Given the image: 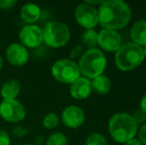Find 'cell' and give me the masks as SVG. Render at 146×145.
Segmentation results:
<instances>
[{"label":"cell","instance_id":"obj_15","mask_svg":"<svg viewBox=\"0 0 146 145\" xmlns=\"http://www.w3.org/2000/svg\"><path fill=\"white\" fill-rule=\"evenodd\" d=\"M130 37L132 43L140 47L146 46V20L135 22L130 29Z\"/></svg>","mask_w":146,"mask_h":145},{"label":"cell","instance_id":"obj_23","mask_svg":"<svg viewBox=\"0 0 146 145\" xmlns=\"http://www.w3.org/2000/svg\"><path fill=\"white\" fill-rule=\"evenodd\" d=\"M17 4L16 0H0V9L1 10H11Z\"/></svg>","mask_w":146,"mask_h":145},{"label":"cell","instance_id":"obj_28","mask_svg":"<svg viewBox=\"0 0 146 145\" xmlns=\"http://www.w3.org/2000/svg\"><path fill=\"white\" fill-rule=\"evenodd\" d=\"M104 2V0H96V1H92V0H87V1H85V3H87L88 4V5H90V6H94V5H102V3Z\"/></svg>","mask_w":146,"mask_h":145},{"label":"cell","instance_id":"obj_5","mask_svg":"<svg viewBox=\"0 0 146 145\" xmlns=\"http://www.w3.org/2000/svg\"><path fill=\"white\" fill-rule=\"evenodd\" d=\"M43 42L51 48H62L69 43L71 31L67 24L61 21H50L44 26Z\"/></svg>","mask_w":146,"mask_h":145},{"label":"cell","instance_id":"obj_9","mask_svg":"<svg viewBox=\"0 0 146 145\" xmlns=\"http://www.w3.org/2000/svg\"><path fill=\"white\" fill-rule=\"evenodd\" d=\"M20 44L27 48H38L43 43V32L39 26L25 25L19 32Z\"/></svg>","mask_w":146,"mask_h":145},{"label":"cell","instance_id":"obj_14","mask_svg":"<svg viewBox=\"0 0 146 145\" xmlns=\"http://www.w3.org/2000/svg\"><path fill=\"white\" fill-rule=\"evenodd\" d=\"M41 8L35 3H26L20 9V17L27 25H33L41 18Z\"/></svg>","mask_w":146,"mask_h":145},{"label":"cell","instance_id":"obj_3","mask_svg":"<svg viewBox=\"0 0 146 145\" xmlns=\"http://www.w3.org/2000/svg\"><path fill=\"white\" fill-rule=\"evenodd\" d=\"M106 58L102 50L98 48L88 49L83 53L78 63L80 73L83 77L92 79L100 75H104L106 68Z\"/></svg>","mask_w":146,"mask_h":145},{"label":"cell","instance_id":"obj_22","mask_svg":"<svg viewBox=\"0 0 146 145\" xmlns=\"http://www.w3.org/2000/svg\"><path fill=\"white\" fill-rule=\"evenodd\" d=\"M132 117H133V119L135 120V122L137 123V125H138V124H141V125H142L146 120V113L142 109H137L134 111V113H133Z\"/></svg>","mask_w":146,"mask_h":145},{"label":"cell","instance_id":"obj_12","mask_svg":"<svg viewBox=\"0 0 146 145\" xmlns=\"http://www.w3.org/2000/svg\"><path fill=\"white\" fill-rule=\"evenodd\" d=\"M85 112L77 105H69L63 110L61 120L67 127L76 129L85 122Z\"/></svg>","mask_w":146,"mask_h":145},{"label":"cell","instance_id":"obj_18","mask_svg":"<svg viewBox=\"0 0 146 145\" xmlns=\"http://www.w3.org/2000/svg\"><path fill=\"white\" fill-rule=\"evenodd\" d=\"M82 42L88 49H94L98 46V32L94 29L86 30L82 35Z\"/></svg>","mask_w":146,"mask_h":145},{"label":"cell","instance_id":"obj_17","mask_svg":"<svg viewBox=\"0 0 146 145\" xmlns=\"http://www.w3.org/2000/svg\"><path fill=\"white\" fill-rule=\"evenodd\" d=\"M90 83H92V91L102 95L110 93V87H111V81H110V77L104 75H100L94 79H90Z\"/></svg>","mask_w":146,"mask_h":145},{"label":"cell","instance_id":"obj_32","mask_svg":"<svg viewBox=\"0 0 146 145\" xmlns=\"http://www.w3.org/2000/svg\"><path fill=\"white\" fill-rule=\"evenodd\" d=\"M23 145H32V144H28V143H26V144H23Z\"/></svg>","mask_w":146,"mask_h":145},{"label":"cell","instance_id":"obj_30","mask_svg":"<svg viewBox=\"0 0 146 145\" xmlns=\"http://www.w3.org/2000/svg\"><path fill=\"white\" fill-rule=\"evenodd\" d=\"M2 67H3V59H2L1 55H0V70L2 69Z\"/></svg>","mask_w":146,"mask_h":145},{"label":"cell","instance_id":"obj_31","mask_svg":"<svg viewBox=\"0 0 146 145\" xmlns=\"http://www.w3.org/2000/svg\"><path fill=\"white\" fill-rule=\"evenodd\" d=\"M143 54H144V58L146 59V46H144V47H143Z\"/></svg>","mask_w":146,"mask_h":145},{"label":"cell","instance_id":"obj_27","mask_svg":"<svg viewBox=\"0 0 146 145\" xmlns=\"http://www.w3.org/2000/svg\"><path fill=\"white\" fill-rule=\"evenodd\" d=\"M140 109H142L143 111L146 113V93L143 95V97H141V101H140Z\"/></svg>","mask_w":146,"mask_h":145},{"label":"cell","instance_id":"obj_10","mask_svg":"<svg viewBox=\"0 0 146 145\" xmlns=\"http://www.w3.org/2000/svg\"><path fill=\"white\" fill-rule=\"evenodd\" d=\"M121 36L117 31L102 29L98 33V46L110 53L116 52L121 47Z\"/></svg>","mask_w":146,"mask_h":145},{"label":"cell","instance_id":"obj_13","mask_svg":"<svg viewBox=\"0 0 146 145\" xmlns=\"http://www.w3.org/2000/svg\"><path fill=\"white\" fill-rule=\"evenodd\" d=\"M92 83L90 79L85 77H80L74 83L70 85V95L77 101H83L88 99L92 93Z\"/></svg>","mask_w":146,"mask_h":145},{"label":"cell","instance_id":"obj_24","mask_svg":"<svg viewBox=\"0 0 146 145\" xmlns=\"http://www.w3.org/2000/svg\"><path fill=\"white\" fill-rule=\"evenodd\" d=\"M137 134H138V138H137V139H138L143 145H146V123H143L142 125L138 128Z\"/></svg>","mask_w":146,"mask_h":145},{"label":"cell","instance_id":"obj_6","mask_svg":"<svg viewBox=\"0 0 146 145\" xmlns=\"http://www.w3.org/2000/svg\"><path fill=\"white\" fill-rule=\"evenodd\" d=\"M51 73L57 81L65 85H71L81 77L79 66L71 59H60L56 61L53 64Z\"/></svg>","mask_w":146,"mask_h":145},{"label":"cell","instance_id":"obj_8","mask_svg":"<svg viewBox=\"0 0 146 145\" xmlns=\"http://www.w3.org/2000/svg\"><path fill=\"white\" fill-rule=\"evenodd\" d=\"M75 18L77 23L86 30L94 29L98 24V12L94 6L81 3L75 9Z\"/></svg>","mask_w":146,"mask_h":145},{"label":"cell","instance_id":"obj_20","mask_svg":"<svg viewBox=\"0 0 146 145\" xmlns=\"http://www.w3.org/2000/svg\"><path fill=\"white\" fill-rule=\"evenodd\" d=\"M46 145H68V138L62 132H55L51 134L46 140Z\"/></svg>","mask_w":146,"mask_h":145},{"label":"cell","instance_id":"obj_2","mask_svg":"<svg viewBox=\"0 0 146 145\" xmlns=\"http://www.w3.org/2000/svg\"><path fill=\"white\" fill-rule=\"evenodd\" d=\"M108 131L115 142L126 143L135 137L138 131V125L131 114L116 112L108 120Z\"/></svg>","mask_w":146,"mask_h":145},{"label":"cell","instance_id":"obj_1","mask_svg":"<svg viewBox=\"0 0 146 145\" xmlns=\"http://www.w3.org/2000/svg\"><path fill=\"white\" fill-rule=\"evenodd\" d=\"M98 23L104 29L119 30L128 25L131 19V9L122 0H108L100 6Z\"/></svg>","mask_w":146,"mask_h":145},{"label":"cell","instance_id":"obj_26","mask_svg":"<svg viewBox=\"0 0 146 145\" xmlns=\"http://www.w3.org/2000/svg\"><path fill=\"white\" fill-rule=\"evenodd\" d=\"M82 55H83V47H82V46L75 47V48H73V50L71 51V58L72 59L81 58ZM72 59H71V60H72Z\"/></svg>","mask_w":146,"mask_h":145},{"label":"cell","instance_id":"obj_25","mask_svg":"<svg viewBox=\"0 0 146 145\" xmlns=\"http://www.w3.org/2000/svg\"><path fill=\"white\" fill-rule=\"evenodd\" d=\"M11 139L7 131L0 129V145H10Z\"/></svg>","mask_w":146,"mask_h":145},{"label":"cell","instance_id":"obj_29","mask_svg":"<svg viewBox=\"0 0 146 145\" xmlns=\"http://www.w3.org/2000/svg\"><path fill=\"white\" fill-rule=\"evenodd\" d=\"M124 145H143V144L137 138H132L129 141H127L126 143H124Z\"/></svg>","mask_w":146,"mask_h":145},{"label":"cell","instance_id":"obj_11","mask_svg":"<svg viewBox=\"0 0 146 145\" xmlns=\"http://www.w3.org/2000/svg\"><path fill=\"white\" fill-rule=\"evenodd\" d=\"M6 60L11 66H25L29 61V52L20 43H11L5 51Z\"/></svg>","mask_w":146,"mask_h":145},{"label":"cell","instance_id":"obj_16","mask_svg":"<svg viewBox=\"0 0 146 145\" xmlns=\"http://www.w3.org/2000/svg\"><path fill=\"white\" fill-rule=\"evenodd\" d=\"M21 91V85L17 79H8L1 87V97L3 99H16Z\"/></svg>","mask_w":146,"mask_h":145},{"label":"cell","instance_id":"obj_7","mask_svg":"<svg viewBox=\"0 0 146 145\" xmlns=\"http://www.w3.org/2000/svg\"><path fill=\"white\" fill-rule=\"evenodd\" d=\"M0 116L9 123H17L25 118L26 109L17 99H3L0 103Z\"/></svg>","mask_w":146,"mask_h":145},{"label":"cell","instance_id":"obj_4","mask_svg":"<svg viewBox=\"0 0 146 145\" xmlns=\"http://www.w3.org/2000/svg\"><path fill=\"white\" fill-rule=\"evenodd\" d=\"M145 60L142 47L134 43H126L115 52L114 63L117 69L122 72H128L136 69Z\"/></svg>","mask_w":146,"mask_h":145},{"label":"cell","instance_id":"obj_19","mask_svg":"<svg viewBox=\"0 0 146 145\" xmlns=\"http://www.w3.org/2000/svg\"><path fill=\"white\" fill-rule=\"evenodd\" d=\"M60 120L61 119L58 114L55 112H50V113H47L43 118V126L46 129H53L59 125Z\"/></svg>","mask_w":146,"mask_h":145},{"label":"cell","instance_id":"obj_21","mask_svg":"<svg viewBox=\"0 0 146 145\" xmlns=\"http://www.w3.org/2000/svg\"><path fill=\"white\" fill-rule=\"evenodd\" d=\"M85 145H106V139L102 134L94 132L88 136Z\"/></svg>","mask_w":146,"mask_h":145}]
</instances>
